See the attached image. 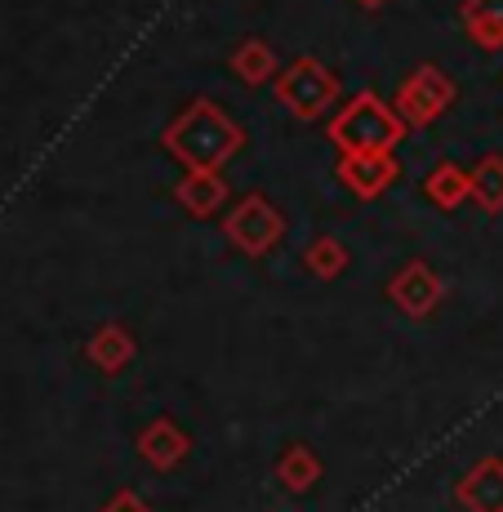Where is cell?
Here are the masks:
<instances>
[{
	"label": "cell",
	"instance_id": "1",
	"mask_svg": "<svg viewBox=\"0 0 503 512\" xmlns=\"http://www.w3.org/2000/svg\"><path fill=\"white\" fill-rule=\"evenodd\" d=\"M165 152L174 161H183L187 170H219L223 161H232L241 152L245 134L223 107H214L210 98H196L192 107H183L170 121V130L161 134Z\"/></svg>",
	"mask_w": 503,
	"mask_h": 512
},
{
	"label": "cell",
	"instance_id": "2",
	"mask_svg": "<svg viewBox=\"0 0 503 512\" xmlns=\"http://www.w3.org/2000/svg\"><path fill=\"white\" fill-rule=\"evenodd\" d=\"M330 139L339 152H392L406 139V121L379 94H361L330 121Z\"/></svg>",
	"mask_w": 503,
	"mask_h": 512
},
{
	"label": "cell",
	"instance_id": "3",
	"mask_svg": "<svg viewBox=\"0 0 503 512\" xmlns=\"http://www.w3.org/2000/svg\"><path fill=\"white\" fill-rule=\"evenodd\" d=\"M276 98H281V107L290 116L317 121V116H325L339 103V76L325 63H317V58H299V63H290L276 76Z\"/></svg>",
	"mask_w": 503,
	"mask_h": 512
},
{
	"label": "cell",
	"instance_id": "4",
	"mask_svg": "<svg viewBox=\"0 0 503 512\" xmlns=\"http://www.w3.org/2000/svg\"><path fill=\"white\" fill-rule=\"evenodd\" d=\"M450 103H455V81L432 63L414 67L397 90V116L406 125H432Z\"/></svg>",
	"mask_w": 503,
	"mask_h": 512
},
{
	"label": "cell",
	"instance_id": "5",
	"mask_svg": "<svg viewBox=\"0 0 503 512\" xmlns=\"http://www.w3.org/2000/svg\"><path fill=\"white\" fill-rule=\"evenodd\" d=\"M228 236L245 254H268L276 245V236H281V214L272 210L268 196H245L228 214Z\"/></svg>",
	"mask_w": 503,
	"mask_h": 512
},
{
	"label": "cell",
	"instance_id": "6",
	"mask_svg": "<svg viewBox=\"0 0 503 512\" xmlns=\"http://www.w3.org/2000/svg\"><path fill=\"white\" fill-rule=\"evenodd\" d=\"M397 161H392V152H343L339 161V179L348 192L357 196H379L383 187H388L392 179H397Z\"/></svg>",
	"mask_w": 503,
	"mask_h": 512
},
{
	"label": "cell",
	"instance_id": "7",
	"mask_svg": "<svg viewBox=\"0 0 503 512\" xmlns=\"http://www.w3.org/2000/svg\"><path fill=\"white\" fill-rule=\"evenodd\" d=\"M174 196H179V205L187 214L210 219V214L223 210V201H228V183L219 179V170H192L179 187H174Z\"/></svg>",
	"mask_w": 503,
	"mask_h": 512
},
{
	"label": "cell",
	"instance_id": "8",
	"mask_svg": "<svg viewBox=\"0 0 503 512\" xmlns=\"http://www.w3.org/2000/svg\"><path fill=\"white\" fill-rule=\"evenodd\" d=\"M441 285L432 277L423 263H410L406 272H401L397 281H392V299H397V308H406L410 317H423V312H432V303H437Z\"/></svg>",
	"mask_w": 503,
	"mask_h": 512
},
{
	"label": "cell",
	"instance_id": "9",
	"mask_svg": "<svg viewBox=\"0 0 503 512\" xmlns=\"http://www.w3.org/2000/svg\"><path fill=\"white\" fill-rule=\"evenodd\" d=\"M463 27L481 49H503V0H463Z\"/></svg>",
	"mask_w": 503,
	"mask_h": 512
},
{
	"label": "cell",
	"instance_id": "10",
	"mask_svg": "<svg viewBox=\"0 0 503 512\" xmlns=\"http://www.w3.org/2000/svg\"><path fill=\"white\" fill-rule=\"evenodd\" d=\"M138 450H143V455L152 459L156 468H170V464H179V459H183V450H187V437H183L179 428H174L170 419H161V423H156L152 432H147L143 441H138Z\"/></svg>",
	"mask_w": 503,
	"mask_h": 512
},
{
	"label": "cell",
	"instance_id": "11",
	"mask_svg": "<svg viewBox=\"0 0 503 512\" xmlns=\"http://www.w3.org/2000/svg\"><path fill=\"white\" fill-rule=\"evenodd\" d=\"M468 196H477L481 210H503V156H486L477 170L468 174Z\"/></svg>",
	"mask_w": 503,
	"mask_h": 512
},
{
	"label": "cell",
	"instance_id": "12",
	"mask_svg": "<svg viewBox=\"0 0 503 512\" xmlns=\"http://www.w3.org/2000/svg\"><path fill=\"white\" fill-rule=\"evenodd\" d=\"M423 192H428L432 205H441V210H455V205L468 196V174L459 170V165L441 161L437 170L428 174V183H423Z\"/></svg>",
	"mask_w": 503,
	"mask_h": 512
},
{
	"label": "cell",
	"instance_id": "13",
	"mask_svg": "<svg viewBox=\"0 0 503 512\" xmlns=\"http://www.w3.org/2000/svg\"><path fill=\"white\" fill-rule=\"evenodd\" d=\"M232 67H236V76H241L245 85H263L276 72V54H272L268 41H245L232 54Z\"/></svg>",
	"mask_w": 503,
	"mask_h": 512
},
{
	"label": "cell",
	"instance_id": "14",
	"mask_svg": "<svg viewBox=\"0 0 503 512\" xmlns=\"http://www.w3.org/2000/svg\"><path fill=\"white\" fill-rule=\"evenodd\" d=\"M343 263H348V254H343V245H339V241H330V236H325V241H317V245L308 250V268L317 272V277H325V281L339 277Z\"/></svg>",
	"mask_w": 503,
	"mask_h": 512
},
{
	"label": "cell",
	"instance_id": "15",
	"mask_svg": "<svg viewBox=\"0 0 503 512\" xmlns=\"http://www.w3.org/2000/svg\"><path fill=\"white\" fill-rule=\"evenodd\" d=\"M94 361L98 366H107V370H116V366H125V361H130V339H125L121 330H103L94 339Z\"/></svg>",
	"mask_w": 503,
	"mask_h": 512
},
{
	"label": "cell",
	"instance_id": "16",
	"mask_svg": "<svg viewBox=\"0 0 503 512\" xmlns=\"http://www.w3.org/2000/svg\"><path fill=\"white\" fill-rule=\"evenodd\" d=\"M317 477V459L308 455V450H290L285 455V464H281V481L290 490H299V486H308V481Z\"/></svg>",
	"mask_w": 503,
	"mask_h": 512
},
{
	"label": "cell",
	"instance_id": "17",
	"mask_svg": "<svg viewBox=\"0 0 503 512\" xmlns=\"http://www.w3.org/2000/svg\"><path fill=\"white\" fill-rule=\"evenodd\" d=\"M107 512H147V508L138 504L134 495H121V499H112V508H107Z\"/></svg>",
	"mask_w": 503,
	"mask_h": 512
},
{
	"label": "cell",
	"instance_id": "18",
	"mask_svg": "<svg viewBox=\"0 0 503 512\" xmlns=\"http://www.w3.org/2000/svg\"><path fill=\"white\" fill-rule=\"evenodd\" d=\"M361 9H379V5H388V0H357Z\"/></svg>",
	"mask_w": 503,
	"mask_h": 512
}]
</instances>
